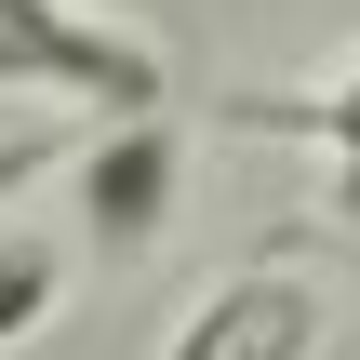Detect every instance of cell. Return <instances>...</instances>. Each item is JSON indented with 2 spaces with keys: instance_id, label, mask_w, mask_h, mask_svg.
Returning <instances> with one entry per match:
<instances>
[{
  "instance_id": "6da1fadb",
  "label": "cell",
  "mask_w": 360,
  "mask_h": 360,
  "mask_svg": "<svg viewBox=\"0 0 360 360\" xmlns=\"http://www.w3.org/2000/svg\"><path fill=\"white\" fill-rule=\"evenodd\" d=\"M0 94H27L40 120H134V107H174V67L147 27L94 0H0Z\"/></svg>"
},
{
  "instance_id": "7a4b0ae2",
  "label": "cell",
  "mask_w": 360,
  "mask_h": 360,
  "mask_svg": "<svg viewBox=\"0 0 360 360\" xmlns=\"http://www.w3.org/2000/svg\"><path fill=\"white\" fill-rule=\"evenodd\" d=\"M321 347H334L321 267H307V254H254V267H227V281L174 321L160 360H321Z\"/></svg>"
},
{
  "instance_id": "3957f363",
  "label": "cell",
  "mask_w": 360,
  "mask_h": 360,
  "mask_svg": "<svg viewBox=\"0 0 360 360\" xmlns=\"http://www.w3.org/2000/svg\"><path fill=\"white\" fill-rule=\"evenodd\" d=\"M174 174H187V134H174L160 107L107 120V134L67 160V187H80V227H67V240H94V254H147V240L174 227Z\"/></svg>"
},
{
  "instance_id": "277c9868",
  "label": "cell",
  "mask_w": 360,
  "mask_h": 360,
  "mask_svg": "<svg viewBox=\"0 0 360 360\" xmlns=\"http://www.w3.org/2000/svg\"><path fill=\"white\" fill-rule=\"evenodd\" d=\"M227 120H240V134L321 147V160H334V227L360 240V53L334 67V80H307V94H227Z\"/></svg>"
},
{
  "instance_id": "5b68a950",
  "label": "cell",
  "mask_w": 360,
  "mask_h": 360,
  "mask_svg": "<svg viewBox=\"0 0 360 360\" xmlns=\"http://www.w3.org/2000/svg\"><path fill=\"white\" fill-rule=\"evenodd\" d=\"M67 307V240L53 227H13L0 214V347H27L40 321Z\"/></svg>"
},
{
  "instance_id": "8992f818",
  "label": "cell",
  "mask_w": 360,
  "mask_h": 360,
  "mask_svg": "<svg viewBox=\"0 0 360 360\" xmlns=\"http://www.w3.org/2000/svg\"><path fill=\"white\" fill-rule=\"evenodd\" d=\"M53 160H67V134H0V200H13V187H40Z\"/></svg>"
}]
</instances>
